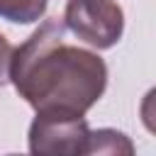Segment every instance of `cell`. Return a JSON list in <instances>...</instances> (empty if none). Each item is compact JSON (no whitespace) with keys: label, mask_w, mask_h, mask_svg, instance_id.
Instances as JSON below:
<instances>
[{"label":"cell","mask_w":156,"mask_h":156,"mask_svg":"<svg viewBox=\"0 0 156 156\" xmlns=\"http://www.w3.org/2000/svg\"><path fill=\"white\" fill-rule=\"evenodd\" d=\"M7 80L37 112L85 115L107 88V66L95 51L66 44L63 20H44L12 49Z\"/></svg>","instance_id":"obj_1"},{"label":"cell","mask_w":156,"mask_h":156,"mask_svg":"<svg viewBox=\"0 0 156 156\" xmlns=\"http://www.w3.org/2000/svg\"><path fill=\"white\" fill-rule=\"evenodd\" d=\"M90 127L83 115L41 110L29 124V151L49 156H83L88 154Z\"/></svg>","instance_id":"obj_2"},{"label":"cell","mask_w":156,"mask_h":156,"mask_svg":"<svg viewBox=\"0 0 156 156\" xmlns=\"http://www.w3.org/2000/svg\"><path fill=\"white\" fill-rule=\"evenodd\" d=\"M63 24L93 49H112L124 32V12L115 0H68Z\"/></svg>","instance_id":"obj_3"},{"label":"cell","mask_w":156,"mask_h":156,"mask_svg":"<svg viewBox=\"0 0 156 156\" xmlns=\"http://www.w3.org/2000/svg\"><path fill=\"white\" fill-rule=\"evenodd\" d=\"M46 5L49 0H0V20L15 24H29L46 12Z\"/></svg>","instance_id":"obj_4"},{"label":"cell","mask_w":156,"mask_h":156,"mask_svg":"<svg viewBox=\"0 0 156 156\" xmlns=\"http://www.w3.org/2000/svg\"><path fill=\"white\" fill-rule=\"evenodd\" d=\"M88 154H134V144L117 129H95L88 136Z\"/></svg>","instance_id":"obj_5"},{"label":"cell","mask_w":156,"mask_h":156,"mask_svg":"<svg viewBox=\"0 0 156 156\" xmlns=\"http://www.w3.org/2000/svg\"><path fill=\"white\" fill-rule=\"evenodd\" d=\"M10 56H12V44L5 39V34L0 32V88L7 83V73H10Z\"/></svg>","instance_id":"obj_6"}]
</instances>
